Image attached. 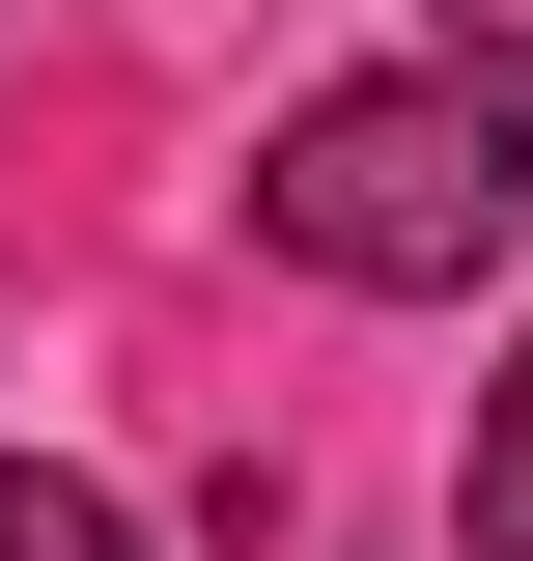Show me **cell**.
Instances as JSON below:
<instances>
[{
	"mask_svg": "<svg viewBox=\"0 0 533 561\" xmlns=\"http://www.w3.org/2000/svg\"><path fill=\"white\" fill-rule=\"evenodd\" d=\"M253 253L365 280V309H477V280L533 253V84H477V57L309 84V113L253 140Z\"/></svg>",
	"mask_w": 533,
	"mask_h": 561,
	"instance_id": "cell-1",
	"label": "cell"
},
{
	"mask_svg": "<svg viewBox=\"0 0 533 561\" xmlns=\"http://www.w3.org/2000/svg\"><path fill=\"white\" fill-rule=\"evenodd\" d=\"M0 561H169L113 478H57V449H0Z\"/></svg>",
	"mask_w": 533,
	"mask_h": 561,
	"instance_id": "cell-2",
	"label": "cell"
},
{
	"mask_svg": "<svg viewBox=\"0 0 533 561\" xmlns=\"http://www.w3.org/2000/svg\"><path fill=\"white\" fill-rule=\"evenodd\" d=\"M450 534L533 561V337H506V393H477V449H450Z\"/></svg>",
	"mask_w": 533,
	"mask_h": 561,
	"instance_id": "cell-3",
	"label": "cell"
},
{
	"mask_svg": "<svg viewBox=\"0 0 533 561\" xmlns=\"http://www.w3.org/2000/svg\"><path fill=\"white\" fill-rule=\"evenodd\" d=\"M450 57H477V84H533V0H450Z\"/></svg>",
	"mask_w": 533,
	"mask_h": 561,
	"instance_id": "cell-4",
	"label": "cell"
}]
</instances>
